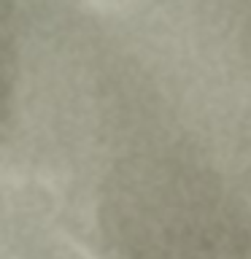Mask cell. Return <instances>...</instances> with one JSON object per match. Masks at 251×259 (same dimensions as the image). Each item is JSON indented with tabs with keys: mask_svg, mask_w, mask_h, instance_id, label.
<instances>
[{
	"mask_svg": "<svg viewBox=\"0 0 251 259\" xmlns=\"http://www.w3.org/2000/svg\"><path fill=\"white\" fill-rule=\"evenodd\" d=\"M89 3L100 11H121V8L130 6V0H89Z\"/></svg>",
	"mask_w": 251,
	"mask_h": 259,
	"instance_id": "obj_1",
	"label": "cell"
}]
</instances>
